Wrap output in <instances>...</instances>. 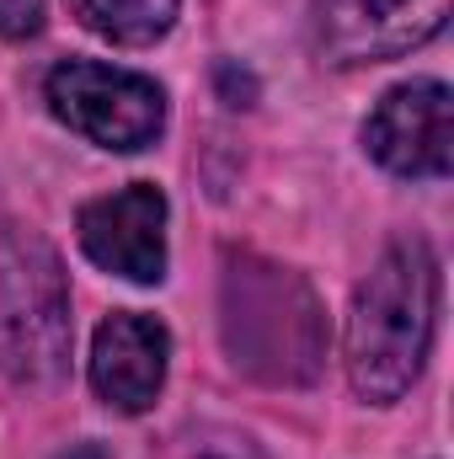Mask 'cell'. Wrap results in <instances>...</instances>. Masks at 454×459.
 <instances>
[{"label": "cell", "instance_id": "obj_3", "mask_svg": "<svg viewBox=\"0 0 454 459\" xmlns=\"http://www.w3.org/2000/svg\"><path fill=\"white\" fill-rule=\"evenodd\" d=\"M70 283L59 251L22 225H0V374L54 385L70 368Z\"/></svg>", "mask_w": 454, "mask_h": 459}, {"label": "cell", "instance_id": "obj_11", "mask_svg": "<svg viewBox=\"0 0 454 459\" xmlns=\"http://www.w3.org/2000/svg\"><path fill=\"white\" fill-rule=\"evenodd\" d=\"M188 459H262L246 438H209V444H198Z\"/></svg>", "mask_w": 454, "mask_h": 459}, {"label": "cell", "instance_id": "obj_4", "mask_svg": "<svg viewBox=\"0 0 454 459\" xmlns=\"http://www.w3.org/2000/svg\"><path fill=\"white\" fill-rule=\"evenodd\" d=\"M48 113L81 139L102 150H144L166 128V91L150 75L97 65V59H65L43 81Z\"/></svg>", "mask_w": 454, "mask_h": 459}, {"label": "cell", "instance_id": "obj_2", "mask_svg": "<svg viewBox=\"0 0 454 459\" xmlns=\"http://www.w3.org/2000/svg\"><path fill=\"white\" fill-rule=\"evenodd\" d=\"M225 342L246 374L273 385H305L327 358L321 305L289 267H273L262 256H230Z\"/></svg>", "mask_w": 454, "mask_h": 459}, {"label": "cell", "instance_id": "obj_7", "mask_svg": "<svg viewBox=\"0 0 454 459\" xmlns=\"http://www.w3.org/2000/svg\"><path fill=\"white\" fill-rule=\"evenodd\" d=\"M75 235H81V251L113 278H128V283L166 278V193L150 182L92 198L75 220Z\"/></svg>", "mask_w": 454, "mask_h": 459}, {"label": "cell", "instance_id": "obj_10", "mask_svg": "<svg viewBox=\"0 0 454 459\" xmlns=\"http://www.w3.org/2000/svg\"><path fill=\"white\" fill-rule=\"evenodd\" d=\"M43 32V0H0V38L22 43Z\"/></svg>", "mask_w": 454, "mask_h": 459}, {"label": "cell", "instance_id": "obj_8", "mask_svg": "<svg viewBox=\"0 0 454 459\" xmlns=\"http://www.w3.org/2000/svg\"><path fill=\"white\" fill-rule=\"evenodd\" d=\"M166 363H171V332L155 316L118 310L97 326V342H92V390L113 411L139 417L155 406L166 385Z\"/></svg>", "mask_w": 454, "mask_h": 459}, {"label": "cell", "instance_id": "obj_9", "mask_svg": "<svg viewBox=\"0 0 454 459\" xmlns=\"http://www.w3.org/2000/svg\"><path fill=\"white\" fill-rule=\"evenodd\" d=\"M182 0H70V11L81 16V27H92L97 38L123 43V48H144L155 38L171 32Z\"/></svg>", "mask_w": 454, "mask_h": 459}, {"label": "cell", "instance_id": "obj_1", "mask_svg": "<svg viewBox=\"0 0 454 459\" xmlns=\"http://www.w3.org/2000/svg\"><path fill=\"white\" fill-rule=\"evenodd\" d=\"M433 326H439V262L417 235L390 240L374 273L358 283L347 316L342 363L353 395L369 406L401 401L428 363Z\"/></svg>", "mask_w": 454, "mask_h": 459}, {"label": "cell", "instance_id": "obj_6", "mask_svg": "<svg viewBox=\"0 0 454 459\" xmlns=\"http://www.w3.org/2000/svg\"><path fill=\"white\" fill-rule=\"evenodd\" d=\"M454 144V97L444 81H406L380 97L363 123V150L390 177H450Z\"/></svg>", "mask_w": 454, "mask_h": 459}, {"label": "cell", "instance_id": "obj_12", "mask_svg": "<svg viewBox=\"0 0 454 459\" xmlns=\"http://www.w3.org/2000/svg\"><path fill=\"white\" fill-rule=\"evenodd\" d=\"M59 459H108V455H102V449H97V444H75V449H70V455H59Z\"/></svg>", "mask_w": 454, "mask_h": 459}, {"label": "cell", "instance_id": "obj_5", "mask_svg": "<svg viewBox=\"0 0 454 459\" xmlns=\"http://www.w3.org/2000/svg\"><path fill=\"white\" fill-rule=\"evenodd\" d=\"M316 43L332 65H385L433 43L450 0H310Z\"/></svg>", "mask_w": 454, "mask_h": 459}]
</instances>
